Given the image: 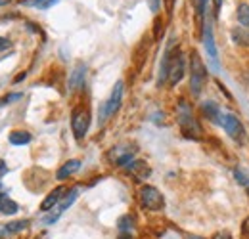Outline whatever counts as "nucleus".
<instances>
[{
  "label": "nucleus",
  "instance_id": "obj_1",
  "mask_svg": "<svg viewBox=\"0 0 249 239\" xmlns=\"http://www.w3.org/2000/svg\"><path fill=\"white\" fill-rule=\"evenodd\" d=\"M178 126H180V130H182V134L186 138H190V140H201V134H203L201 124L194 117L190 105L184 100L178 103Z\"/></svg>",
  "mask_w": 249,
  "mask_h": 239
},
{
  "label": "nucleus",
  "instance_id": "obj_2",
  "mask_svg": "<svg viewBox=\"0 0 249 239\" xmlns=\"http://www.w3.org/2000/svg\"><path fill=\"white\" fill-rule=\"evenodd\" d=\"M207 81V69L197 52H192L190 56V88L194 96H199Z\"/></svg>",
  "mask_w": 249,
  "mask_h": 239
},
{
  "label": "nucleus",
  "instance_id": "obj_3",
  "mask_svg": "<svg viewBox=\"0 0 249 239\" xmlns=\"http://www.w3.org/2000/svg\"><path fill=\"white\" fill-rule=\"evenodd\" d=\"M90 126V111L87 107H75L71 111V130L77 140H83Z\"/></svg>",
  "mask_w": 249,
  "mask_h": 239
},
{
  "label": "nucleus",
  "instance_id": "obj_4",
  "mask_svg": "<svg viewBox=\"0 0 249 239\" xmlns=\"http://www.w3.org/2000/svg\"><path fill=\"white\" fill-rule=\"evenodd\" d=\"M140 203H142V207L148 210H161L163 209V205H165V199H163V195H161V191L154 188V186H142V189H140Z\"/></svg>",
  "mask_w": 249,
  "mask_h": 239
},
{
  "label": "nucleus",
  "instance_id": "obj_5",
  "mask_svg": "<svg viewBox=\"0 0 249 239\" xmlns=\"http://www.w3.org/2000/svg\"><path fill=\"white\" fill-rule=\"evenodd\" d=\"M121 100H123V81H117L113 90H111V96L107 98V102L100 109V122L106 120L107 117H111L113 113H117V109L121 105Z\"/></svg>",
  "mask_w": 249,
  "mask_h": 239
},
{
  "label": "nucleus",
  "instance_id": "obj_6",
  "mask_svg": "<svg viewBox=\"0 0 249 239\" xmlns=\"http://www.w3.org/2000/svg\"><path fill=\"white\" fill-rule=\"evenodd\" d=\"M220 124H222V128L226 130V134H228L232 140L242 142V138H244V126H242V122H240V119H238L236 115L224 113L222 119H220Z\"/></svg>",
  "mask_w": 249,
  "mask_h": 239
},
{
  "label": "nucleus",
  "instance_id": "obj_7",
  "mask_svg": "<svg viewBox=\"0 0 249 239\" xmlns=\"http://www.w3.org/2000/svg\"><path fill=\"white\" fill-rule=\"evenodd\" d=\"M77 197H79V188H73V189H69V191H67V195H65V197L62 199L60 207L54 210V214L46 216V218H44V222H46V224H52V222H56V220L62 216L63 212H65V210H67L69 207H71V205H73V203H75V199H77Z\"/></svg>",
  "mask_w": 249,
  "mask_h": 239
},
{
  "label": "nucleus",
  "instance_id": "obj_8",
  "mask_svg": "<svg viewBox=\"0 0 249 239\" xmlns=\"http://www.w3.org/2000/svg\"><path fill=\"white\" fill-rule=\"evenodd\" d=\"M203 44H205V50H207L209 58L213 61V65L218 67V54H217V46H215V38H213L211 23H205V29H203Z\"/></svg>",
  "mask_w": 249,
  "mask_h": 239
},
{
  "label": "nucleus",
  "instance_id": "obj_9",
  "mask_svg": "<svg viewBox=\"0 0 249 239\" xmlns=\"http://www.w3.org/2000/svg\"><path fill=\"white\" fill-rule=\"evenodd\" d=\"M65 193H67V188L65 186H58L56 189H52L50 193H48V197L40 203V210H50L52 207H56L58 203H62V199L65 197Z\"/></svg>",
  "mask_w": 249,
  "mask_h": 239
},
{
  "label": "nucleus",
  "instance_id": "obj_10",
  "mask_svg": "<svg viewBox=\"0 0 249 239\" xmlns=\"http://www.w3.org/2000/svg\"><path fill=\"white\" fill-rule=\"evenodd\" d=\"M85 71H87L85 63H77L75 71H73L71 77H69V90H71V92H75V90H79L83 86V83H85Z\"/></svg>",
  "mask_w": 249,
  "mask_h": 239
},
{
  "label": "nucleus",
  "instance_id": "obj_11",
  "mask_svg": "<svg viewBox=\"0 0 249 239\" xmlns=\"http://www.w3.org/2000/svg\"><path fill=\"white\" fill-rule=\"evenodd\" d=\"M201 113H203L207 119H211L213 122L220 124V119H222V115H220V111H218V105L215 103V102H203V103H201Z\"/></svg>",
  "mask_w": 249,
  "mask_h": 239
},
{
  "label": "nucleus",
  "instance_id": "obj_12",
  "mask_svg": "<svg viewBox=\"0 0 249 239\" xmlns=\"http://www.w3.org/2000/svg\"><path fill=\"white\" fill-rule=\"evenodd\" d=\"M79 169H81V161H79V159H71V161H67L62 169L58 171V180L69 178V176H71V174H75Z\"/></svg>",
  "mask_w": 249,
  "mask_h": 239
},
{
  "label": "nucleus",
  "instance_id": "obj_13",
  "mask_svg": "<svg viewBox=\"0 0 249 239\" xmlns=\"http://www.w3.org/2000/svg\"><path fill=\"white\" fill-rule=\"evenodd\" d=\"M8 140H10L12 146H25V144L31 142V134L25 132V130H14V132L8 136Z\"/></svg>",
  "mask_w": 249,
  "mask_h": 239
},
{
  "label": "nucleus",
  "instance_id": "obj_14",
  "mask_svg": "<svg viewBox=\"0 0 249 239\" xmlns=\"http://www.w3.org/2000/svg\"><path fill=\"white\" fill-rule=\"evenodd\" d=\"M18 203L16 201H12L6 193H0V212L2 214H16L18 212Z\"/></svg>",
  "mask_w": 249,
  "mask_h": 239
},
{
  "label": "nucleus",
  "instance_id": "obj_15",
  "mask_svg": "<svg viewBox=\"0 0 249 239\" xmlns=\"http://www.w3.org/2000/svg\"><path fill=\"white\" fill-rule=\"evenodd\" d=\"M128 171H130V172H132L136 178H140V180L146 178V176L150 174V169H148V165H146V163H142V161H136V163L132 161V163L128 165Z\"/></svg>",
  "mask_w": 249,
  "mask_h": 239
},
{
  "label": "nucleus",
  "instance_id": "obj_16",
  "mask_svg": "<svg viewBox=\"0 0 249 239\" xmlns=\"http://www.w3.org/2000/svg\"><path fill=\"white\" fill-rule=\"evenodd\" d=\"M236 17H238L240 25H244L246 29H249V4H248V2H242V4H238V10H236Z\"/></svg>",
  "mask_w": 249,
  "mask_h": 239
},
{
  "label": "nucleus",
  "instance_id": "obj_17",
  "mask_svg": "<svg viewBox=\"0 0 249 239\" xmlns=\"http://www.w3.org/2000/svg\"><path fill=\"white\" fill-rule=\"evenodd\" d=\"M232 38H234L236 44L249 46V31H246V27H240V29L232 31Z\"/></svg>",
  "mask_w": 249,
  "mask_h": 239
},
{
  "label": "nucleus",
  "instance_id": "obj_18",
  "mask_svg": "<svg viewBox=\"0 0 249 239\" xmlns=\"http://www.w3.org/2000/svg\"><path fill=\"white\" fill-rule=\"evenodd\" d=\"M56 2H60V0H27L25 4H27V6H35V8H38V10H48V8H52Z\"/></svg>",
  "mask_w": 249,
  "mask_h": 239
},
{
  "label": "nucleus",
  "instance_id": "obj_19",
  "mask_svg": "<svg viewBox=\"0 0 249 239\" xmlns=\"http://www.w3.org/2000/svg\"><path fill=\"white\" fill-rule=\"evenodd\" d=\"M117 226H119V230H121V232H128V234H130V230H132V226H134V218H132V216H128V214H124V216L119 218Z\"/></svg>",
  "mask_w": 249,
  "mask_h": 239
},
{
  "label": "nucleus",
  "instance_id": "obj_20",
  "mask_svg": "<svg viewBox=\"0 0 249 239\" xmlns=\"http://www.w3.org/2000/svg\"><path fill=\"white\" fill-rule=\"evenodd\" d=\"M27 226H29V220H18V222L8 224V226H6V232H8V234H16V232L25 230Z\"/></svg>",
  "mask_w": 249,
  "mask_h": 239
},
{
  "label": "nucleus",
  "instance_id": "obj_21",
  "mask_svg": "<svg viewBox=\"0 0 249 239\" xmlns=\"http://www.w3.org/2000/svg\"><path fill=\"white\" fill-rule=\"evenodd\" d=\"M234 176H236V180H238L242 186H248L249 178L246 176V174H244V172H242V171H238V169H236V171H234Z\"/></svg>",
  "mask_w": 249,
  "mask_h": 239
},
{
  "label": "nucleus",
  "instance_id": "obj_22",
  "mask_svg": "<svg viewBox=\"0 0 249 239\" xmlns=\"http://www.w3.org/2000/svg\"><path fill=\"white\" fill-rule=\"evenodd\" d=\"M21 96H23V94H19V92H18V94H10V96H6V98H4V102H6V105H8L10 102H16V100H21Z\"/></svg>",
  "mask_w": 249,
  "mask_h": 239
},
{
  "label": "nucleus",
  "instance_id": "obj_23",
  "mask_svg": "<svg viewBox=\"0 0 249 239\" xmlns=\"http://www.w3.org/2000/svg\"><path fill=\"white\" fill-rule=\"evenodd\" d=\"M10 44H12V42H10L8 38L0 36V52H2V50H8V48H10Z\"/></svg>",
  "mask_w": 249,
  "mask_h": 239
},
{
  "label": "nucleus",
  "instance_id": "obj_24",
  "mask_svg": "<svg viewBox=\"0 0 249 239\" xmlns=\"http://www.w3.org/2000/svg\"><path fill=\"white\" fill-rule=\"evenodd\" d=\"M213 239H232V236H230L228 232H217V234L213 236Z\"/></svg>",
  "mask_w": 249,
  "mask_h": 239
},
{
  "label": "nucleus",
  "instance_id": "obj_25",
  "mask_svg": "<svg viewBox=\"0 0 249 239\" xmlns=\"http://www.w3.org/2000/svg\"><path fill=\"white\" fill-rule=\"evenodd\" d=\"M6 172H8V167H6V163H4L2 159H0V178H2V176H4Z\"/></svg>",
  "mask_w": 249,
  "mask_h": 239
},
{
  "label": "nucleus",
  "instance_id": "obj_26",
  "mask_svg": "<svg viewBox=\"0 0 249 239\" xmlns=\"http://www.w3.org/2000/svg\"><path fill=\"white\" fill-rule=\"evenodd\" d=\"M150 6H152V12L159 10V0H150Z\"/></svg>",
  "mask_w": 249,
  "mask_h": 239
},
{
  "label": "nucleus",
  "instance_id": "obj_27",
  "mask_svg": "<svg viewBox=\"0 0 249 239\" xmlns=\"http://www.w3.org/2000/svg\"><path fill=\"white\" fill-rule=\"evenodd\" d=\"M244 234L249 238V216L246 218V222H244Z\"/></svg>",
  "mask_w": 249,
  "mask_h": 239
},
{
  "label": "nucleus",
  "instance_id": "obj_28",
  "mask_svg": "<svg viewBox=\"0 0 249 239\" xmlns=\"http://www.w3.org/2000/svg\"><path fill=\"white\" fill-rule=\"evenodd\" d=\"M213 4H215V12H218L220 6H222V0H213Z\"/></svg>",
  "mask_w": 249,
  "mask_h": 239
},
{
  "label": "nucleus",
  "instance_id": "obj_29",
  "mask_svg": "<svg viewBox=\"0 0 249 239\" xmlns=\"http://www.w3.org/2000/svg\"><path fill=\"white\" fill-rule=\"evenodd\" d=\"M119 239H132V236H130L128 232H121V236H119Z\"/></svg>",
  "mask_w": 249,
  "mask_h": 239
},
{
  "label": "nucleus",
  "instance_id": "obj_30",
  "mask_svg": "<svg viewBox=\"0 0 249 239\" xmlns=\"http://www.w3.org/2000/svg\"><path fill=\"white\" fill-rule=\"evenodd\" d=\"M186 239H203V238H199V236H192V234H186Z\"/></svg>",
  "mask_w": 249,
  "mask_h": 239
},
{
  "label": "nucleus",
  "instance_id": "obj_31",
  "mask_svg": "<svg viewBox=\"0 0 249 239\" xmlns=\"http://www.w3.org/2000/svg\"><path fill=\"white\" fill-rule=\"evenodd\" d=\"M165 2H167V6H169V10H171V8H173V4H175V0H165Z\"/></svg>",
  "mask_w": 249,
  "mask_h": 239
},
{
  "label": "nucleus",
  "instance_id": "obj_32",
  "mask_svg": "<svg viewBox=\"0 0 249 239\" xmlns=\"http://www.w3.org/2000/svg\"><path fill=\"white\" fill-rule=\"evenodd\" d=\"M12 0H0V6H4V4H10Z\"/></svg>",
  "mask_w": 249,
  "mask_h": 239
},
{
  "label": "nucleus",
  "instance_id": "obj_33",
  "mask_svg": "<svg viewBox=\"0 0 249 239\" xmlns=\"http://www.w3.org/2000/svg\"><path fill=\"white\" fill-rule=\"evenodd\" d=\"M2 105H6V102H4V98L0 100V107H2Z\"/></svg>",
  "mask_w": 249,
  "mask_h": 239
},
{
  "label": "nucleus",
  "instance_id": "obj_34",
  "mask_svg": "<svg viewBox=\"0 0 249 239\" xmlns=\"http://www.w3.org/2000/svg\"><path fill=\"white\" fill-rule=\"evenodd\" d=\"M246 188H248V191H249V182H248V186H246Z\"/></svg>",
  "mask_w": 249,
  "mask_h": 239
},
{
  "label": "nucleus",
  "instance_id": "obj_35",
  "mask_svg": "<svg viewBox=\"0 0 249 239\" xmlns=\"http://www.w3.org/2000/svg\"><path fill=\"white\" fill-rule=\"evenodd\" d=\"M0 236H2V232H0Z\"/></svg>",
  "mask_w": 249,
  "mask_h": 239
}]
</instances>
